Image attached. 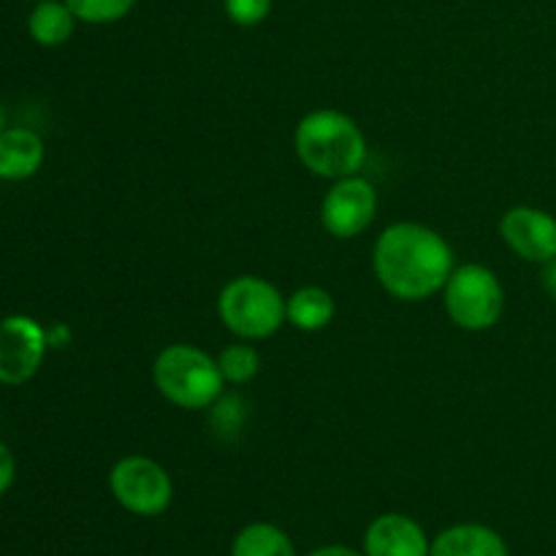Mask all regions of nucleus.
Masks as SVG:
<instances>
[{"instance_id": "f03ea898", "label": "nucleus", "mask_w": 556, "mask_h": 556, "mask_svg": "<svg viewBox=\"0 0 556 556\" xmlns=\"http://www.w3.org/2000/svg\"><path fill=\"white\" fill-rule=\"evenodd\" d=\"M296 157L324 179L353 177L367 163V136L353 117L337 109H315L293 130Z\"/></svg>"}, {"instance_id": "a211bd4d", "label": "nucleus", "mask_w": 556, "mask_h": 556, "mask_svg": "<svg viewBox=\"0 0 556 556\" xmlns=\"http://www.w3.org/2000/svg\"><path fill=\"white\" fill-rule=\"evenodd\" d=\"M275 0H223L226 16L239 27H255L269 16Z\"/></svg>"}, {"instance_id": "dca6fc26", "label": "nucleus", "mask_w": 556, "mask_h": 556, "mask_svg": "<svg viewBox=\"0 0 556 556\" xmlns=\"http://www.w3.org/2000/svg\"><path fill=\"white\" fill-rule=\"evenodd\" d=\"M217 367L226 383H250L261 369V353L250 342H233L217 356Z\"/></svg>"}, {"instance_id": "9b49d317", "label": "nucleus", "mask_w": 556, "mask_h": 556, "mask_svg": "<svg viewBox=\"0 0 556 556\" xmlns=\"http://www.w3.org/2000/svg\"><path fill=\"white\" fill-rule=\"evenodd\" d=\"M43 163V141L30 128H5L0 134V179H30Z\"/></svg>"}, {"instance_id": "1a4fd4ad", "label": "nucleus", "mask_w": 556, "mask_h": 556, "mask_svg": "<svg viewBox=\"0 0 556 556\" xmlns=\"http://www.w3.org/2000/svg\"><path fill=\"white\" fill-rule=\"evenodd\" d=\"M505 244L530 264H548L556 258V217L535 206H514L500 220Z\"/></svg>"}, {"instance_id": "412c9836", "label": "nucleus", "mask_w": 556, "mask_h": 556, "mask_svg": "<svg viewBox=\"0 0 556 556\" xmlns=\"http://www.w3.org/2000/svg\"><path fill=\"white\" fill-rule=\"evenodd\" d=\"M543 286L556 296V258H552L546 264V271H543Z\"/></svg>"}, {"instance_id": "f257e3e1", "label": "nucleus", "mask_w": 556, "mask_h": 556, "mask_svg": "<svg viewBox=\"0 0 556 556\" xmlns=\"http://www.w3.org/2000/svg\"><path fill=\"white\" fill-rule=\"evenodd\" d=\"M375 277L400 302H424L443 291L454 271V250L443 233L421 223H394L372 248Z\"/></svg>"}, {"instance_id": "423d86ee", "label": "nucleus", "mask_w": 556, "mask_h": 556, "mask_svg": "<svg viewBox=\"0 0 556 556\" xmlns=\"http://www.w3.org/2000/svg\"><path fill=\"white\" fill-rule=\"evenodd\" d=\"M109 489L128 514L144 519L166 514L174 500L172 476L150 456H123L109 472Z\"/></svg>"}, {"instance_id": "6e6552de", "label": "nucleus", "mask_w": 556, "mask_h": 556, "mask_svg": "<svg viewBox=\"0 0 556 556\" xmlns=\"http://www.w3.org/2000/svg\"><path fill=\"white\" fill-rule=\"evenodd\" d=\"M49 337L30 315L0 320V383L22 386L41 369Z\"/></svg>"}, {"instance_id": "2eb2a0df", "label": "nucleus", "mask_w": 556, "mask_h": 556, "mask_svg": "<svg viewBox=\"0 0 556 556\" xmlns=\"http://www.w3.org/2000/svg\"><path fill=\"white\" fill-rule=\"evenodd\" d=\"M231 556H296V548L280 527L255 521L233 538Z\"/></svg>"}, {"instance_id": "20e7f679", "label": "nucleus", "mask_w": 556, "mask_h": 556, "mask_svg": "<svg viewBox=\"0 0 556 556\" xmlns=\"http://www.w3.org/2000/svg\"><path fill=\"white\" fill-rule=\"evenodd\" d=\"M223 326L239 340H266L277 334L286 320V296L280 288L255 275L226 282L217 296Z\"/></svg>"}, {"instance_id": "0eeeda50", "label": "nucleus", "mask_w": 556, "mask_h": 556, "mask_svg": "<svg viewBox=\"0 0 556 556\" xmlns=\"http://www.w3.org/2000/svg\"><path fill=\"white\" fill-rule=\"evenodd\" d=\"M375 215H378L375 185L358 174L334 179L329 193L324 195V204H320L324 228L337 239L362 237L372 226Z\"/></svg>"}, {"instance_id": "f3484780", "label": "nucleus", "mask_w": 556, "mask_h": 556, "mask_svg": "<svg viewBox=\"0 0 556 556\" xmlns=\"http://www.w3.org/2000/svg\"><path fill=\"white\" fill-rule=\"evenodd\" d=\"M74 16L87 25H112L134 11L136 0H65Z\"/></svg>"}, {"instance_id": "7ed1b4c3", "label": "nucleus", "mask_w": 556, "mask_h": 556, "mask_svg": "<svg viewBox=\"0 0 556 556\" xmlns=\"http://www.w3.org/2000/svg\"><path fill=\"white\" fill-rule=\"evenodd\" d=\"M152 380L163 400L182 410H206L223 396L220 367L206 351L195 345H168L152 364Z\"/></svg>"}, {"instance_id": "aec40b11", "label": "nucleus", "mask_w": 556, "mask_h": 556, "mask_svg": "<svg viewBox=\"0 0 556 556\" xmlns=\"http://www.w3.org/2000/svg\"><path fill=\"white\" fill-rule=\"evenodd\" d=\"M307 556H364V554H358L356 548H348V546H324V548H315V552Z\"/></svg>"}, {"instance_id": "f8f14e48", "label": "nucleus", "mask_w": 556, "mask_h": 556, "mask_svg": "<svg viewBox=\"0 0 556 556\" xmlns=\"http://www.w3.org/2000/svg\"><path fill=\"white\" fill-rule=\"evenodd\" d=\"M429 556H510L508 543L486 525H454L432 541Z\"/></svg>"}, {"instance_id": "6ab92c4d", "label": "nucleus", "mask_w": 556, "mask_h": 556, "mask_svg": "<svg viewBox=\"0 0 556 556\" xmlns=\"http://www.w3.org/2000/svg\"><path fill=\"white\" fill-rule=\"evenodd\" d=\"M14 476H16L14 454L9 451V445L0 443V497H3V494L11 489V483H14Z\"/></svg>"}, {"instance_id": "4468645a", "label": "nucleus", "mask_w": 556, "mask_h": 556, "mask_svg": "<svg viewBox=\"0 0 556 556\" xmlns=\"http://www.w3.org/2000/svg\"><path fill=\"white\" fill-rule=\"evenodd\" d=\"M74 27L76 16L65 0L63 3L60 0H38L36 9L30 11V20H27L30 38L41 47H60L74 36Z\"/></svg>"}, {"instance_id": "4be33fe9", "label": "nucleus", "mask_w": 556, "mask_h": 556, "mask_svg": "<svg viewBox=\"0 0 556 556\" xmlns=\"http://www.w3.org/2000/svg\"><path fill=\"white\" fill-rule=\"evenodd\" d=\"M5 130V112H3V106H0V134H3Z\"/></svg>"}, {"instance_id": "ddd939ff", "label": "nucleus", "mask_w": 556, "mask_h": 556, "mask_svg": "<svg viewBox=\"0 0 556 556\" xmlns=\"http://www.w3.org/2000/svg\"><path fill=\"white\" fill-rule=\"evenodd\" d=\"M337 304L326 288L304 286L286 299V320L299 331H320L334 320Z\"/></svg>"}, {"instance_id": "9d476101", "label": "nucleus", "mask_w": 556, "mask_h": 556, "mask_svg": "<svg viewBox=\"0 0 556 556\" xmlns=\"http://www.w3.org/2000/svg\"><path fill=\"white\" fill-rule=\"evenodd\" d=\"M432 543L416 519L405 514H383L367 527L364 556H429Z\"/></svg>"}, {"instance_id": "39448f33", "label": "nucleus", "mask_w": 556, "mask_h": 556, "mask_svg": "<svg viewBox=\"0 0 556 556\" xmlns=\"http://www.w3.org/2000/svg\"><path fill=\"white\" fill-rule=\"evenodd\" d=\"M443 304L451 324L459 329L489 331L503 318V282L483 264L454 266L443 288Z\"/></svg>"}]
</instances>
